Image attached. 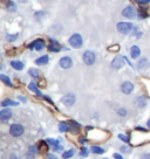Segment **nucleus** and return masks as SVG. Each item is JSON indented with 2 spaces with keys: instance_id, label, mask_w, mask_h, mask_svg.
Returning a JSON list of instances; mask_svg holds the SVG:
<instances>
[{
  "instance_id": "f257e3e1",
  "label": "nucleus",
  "mask_w": 150,
  "mask_h": 159,
  "mask_svg": "<svg viewBox=\"0 0 150 159\" xmlns=\"http://www.w3.org/2000/svg\"><path fill=\"white\" fill-rule=\"evenodd\" d=\"M134 28H135L134 24H133V22H127V21H121V22H117V25H116L117 32L122 35L130 34Z\"/></svg>"
},
{
  "instance_id": "f03ea898",
  "label": "nucleus",
  "mask_w": 150,
  "mask_h": 159,
  "mask_svg": "<svg viewBox=\"0 0 150 159\" xmlns=\"http://www.w3.org/2000/svg\"><path fill=\"white\" fill-rule=\"evenodd\" d=\"M68 43L72 48L75 49H79L83 46V39H82V35L79 33H74V34L70 35V38L68 39Z\"/></svg>"
},
{
  "instance_id": "7ed1b4c3",
  "label": "nucleus",
  "mask_w": 150,
  "mask_h": 159,
  "mask_svg": "<svg viewBox=\"0 0 150 159\" xmlns=\"http://www.w3.org/2000/svg\"><path fill=\"white\" fill-rule=\"evenodd\" d=\"M137 12H138V11L136 10V7L134 5H127L122 10L121 14H122V16H124L125 19L133 20V19H135V18H137Z\"/></svg>"
},
{
  "instance_id": "20e7f679",
  "label": "nucleus",
  "mask_w": 150,
  "mask_h": 159,
  "mask_svg": "<svg viewBox=\"0 0 150 159\" xmlns=\"http://www.w3.org/2000/svg\"><path fill=\"white\" fill-rule=\"evenodd\" d=\"M24 132H25V128H24V125L19 124V123H13L10 126V134L14 138L21 137Z\"/></svg>"
},
{
  "instance_id": "39448f33",
  "label": "nucleus",
  "mask_w": 150,
  "mask_h": 159,
  "mask_svg": "<svg viewBox=\"0 0 150 159\" xmlns=\"http://www.w3.org/2000/svg\"><path fill=\"white\" fill-rule=\"evenodd\" d=\"M82 61L86 66H93L96 62V54L93 50H85L82 54Z\"/></svg>"
},
{
  "instance_id": "423d86ee",
  "label": "nucleus",
  "mask_w": 150,
  "mask_h": 159,
  "mask_svg": "<svg viewBox=\"0 0 150 159\" xmlns=\"http://www.w3.org/2000/svg\"><path fill=\"white\" fill-rule=\"evenodd\" d=\"M27 47H28V49H30V50L42 52V50L46 48V43H45V41L41 39V38H38V39H35L34 41H32Z\"/></svg>"
},
{
  "instance_id": "0eeeda50",
  "label": "nucleus",
  "mask_w": 150,
  "mask_h": 159,
  "mask_svg": "<svg viewBox=\"0 0 150 159\" xmlns=\"http://www.w3.org/2000/svg\"><path fill=\"white\" fill-rule=\"evenodd\" d=\"M120 90L122 94L130 95V94H133L134 90H135V84H134L133 82H130V81H124V82L121 83Z\"/></svg>"
},
{
  "instance_id": "6e6552de",
  "label": "nucleus",
  "mask_w": 150,
  "mask_h": 159,
  "mask_svg": "<svg viewBox=\"0 0 150 159\" xmlns=\"http://www.w3.org/2000/svg\"><path fill=\"white\" fill-rule=\"evenodd\" d=\"M61 102H62V104L67 107V108H72L73 105L75 104V102H76V96L75 94L73 93H69V94H66L62 98H61Z\"/></svg>"
},
{
  "instance_id": "1a4fd4ad",
  "label": "nucleus",
  "mask_w": 150,
  "mask_h": 159,
  "mask_svg": "<svg viewBox=\"0 0 150 159\" xmlns=\"http://www.w3.org/2000/svg\"><path fill=\"white\" fill-rule=\"evenodd\" d=\"M124 62L125 60L123 56H115L114 59L111 60V62H110V67L114 70H120L124 66Z\"/></svg>"
},
{
  "instance_id": "9d476101",
  "label": "nucleus",
  "mask_w": 150,
  "mask_h": 159,
  "mask_svg": "<svg viewBox=\"0 0 150 159\" xmlns=\"http://www.w3.org/2000/svg\"><path fill=\"white\" fill-rule=\"evenodd\" d=\"M59 66L62 69H70L73 67V60L70 56H62L60 60H59Z\"/></svg>"
},
{
  "instance_id": "9b49d317",
  "label": "nucleus",
  "mask_w": 150,
  "mask_h": 159,
  "mask_svg": "<svg viewBox=\"0 0 150 159\" xmlns=\"http://www.w3.org/2000/svg\"><path fill=\"white\" fill-rule=\"evenodd\" d=\"M12 116H13V112H12V110L10 108H2V110L0 111V120L2 123L8 122L12 118Z\"/></svg>"
},
{
  "instance_id": "f8f14e48",
  "label": "nucleus",
  "mask_w": 150,
  "mask_h": 159,
  "mask_svg": "<svg viewBox=\"0 0 150 159\" xmlns=\"http://www.w3.org/2000/svg\"><path fill=\"white\" fill-rule=\"evenodd\" d=\"M134 103H135V105L138 109H144L147 104H148V98L144 95H138L135 98V101H134Z\"/></svg>"
},
{
  "instance_id": "ddd939ff",
  "label": "nucleus",
  "mask_w": 150,
  "mask_h": 159,
  "mask_svg": "<svg viewBox=\"0 0 150 159\" xmlns=\"http://www.w3.org/2000/svg\"><path fill=\"white\" fill-rule=\"evenodd\" d=\"M136 67H137V69L138 70H145L148 69L150 67V61L148 57H145V56H143V57H141V59H138V61H137V63H136Z\"/></svg>"
},
{
  "instance_id": "4468645a",
  "label": "nucleus",
  "mask_w": 150,
  "mask_h": 159,
  "mask_svg": "<svg viewBox=\"0 0 150 159\" xmlns=\"http://www.w3.org/2000/svg\"><path fill=\"white\" fill-rule=\"evenodd\" d=\"M38 152H39V150H38V148H36L35 145L28 146V150H27V152H26V159H35Z\"/></svg>"
},
{
  "instance_id": "2eb2a0df",
  "label": "nucleus",
  "mask_w": 150,
  "mask_h": 159,
  "mask_svg": "<svg viewBox=\"0 0 150 159\" xmlns=\"http://www.w3.org/2000/svg\"><path fill=\"white\" fill-rule=\"evenodd\" d=\"M68 124H69V131L72 132V134H79V131H80L81 129V125L76 122V120H74V119H70V120H68Z\"/></svg>"
},
{
  "instance_id": "dca6fc26",
  "label": "nucleus",
  "mask_w": 150,
  "mask_h": 159,
  "mask_svg": "<svg viewBox=\"0 0 150 159\" xmlns=\"http://www.w3.org/2000/svg\"><path fill=\"white\" fill-rule=\"evenodd\" d=\"M11 67L14 70H18V71H21V70L25 68V63L22 61H19V60H12L10 62Z\"/></svg>"
},
{
  "instance_id": "f3484780",
  "label": "nucleus",
  "mask_w": 150,
  "mask_h": 159,
  "mask_svg": "<svg viewBox=\"0 0 150 159\" xmlns=\"http://www.w3.org/2000/svg\"><path fill=\"white\" fill-rule=\"evenodd\" d=\"M141 56V48L138 46H131V48H130V57L134 60H137L138 57Z\"/></svg>"
},
{
  "instance_id": "a211bd4d",
  "label": "nucleus",
  "mask_w": 150,
  "mask_h": 159,
  "mask_svg": "<svg viewBox=\"0 0 150 159\" xmlns=\"http://www.w3.org/2000/svg\"><path fill=\"white\" fill-rule=\"evenodd\" d=\"M28 90L35 93V95H36L38 97H44V95H42V93L40 91V89L38 88V85H36V83H35L34 81H32L30 84H28Z\"/></svg>"
},
{
  "instance_id": "6ab92c4d",
  "label": "nucleus",
  "mask_w": 150,
  "mask_h": 159,
  "mask_svg": "<svg viewBox=\"0 0 150 159\" xmlns=\"http://www.w3.org/2000/svg\"><path fill=\"white\" fill-rule=\"evenodd\" d=\"M48 15V13L46 12V11L44 10H40V11H36V12H34V14H33V16H34L35 21H42V20L45 19L46 16Z\"/></svg>"
},
{
  "instance_id": "aec40b11",
  "label": "nucleus",
  "mask_w": 150,
  "mask_h": 159,
  "mask_svg": "<svg viewBox=\"0 0 150 159\" xmlns=\"http://www.w3.org/2000/svg\"><path fill=\"white\" fill-rule=\"evenodd\" d=\"M48 62H49V56L48 55H42L34 61V63L36 66H46Z\"/></svg>"
},
{
  "instance_id": "412c9836",
  "label": "nucleus",
  "mask_w": 150,
  "mask_h": 159,
  "mask_svg": "<svg viewBox=\"0 0 150 159\" xmlns=\"http://www.w3.org/2000/svg\"><path fill=\"white\" fill-rule=\"evenodd\" d=\"M18 105H19V102H16V101H13V99H11V98H6V99H4V101L1 102V107H2V108L18 107Z\"/></svg>"
},
{
  "instance_id": "4be33fe9",
  "label": "nucleus",
  "mask_w": 150,
  "mask_h": 159,
  "mask_svg": "<svg viewBox=\"0 0 150 159\" xmlns=\"http://www.w3.org/2000/svg\"><path fill=\"white\" fill-rule=\"evenodd\" d=\"M149 16V13H148V10L147 8H144L143 6H141V8L138 10V12H137V20H144L147 19Z\"/></svg>"
},
{
  "instance_id": "5701e85b",
  "label": "nucleus",
  "mask_w": 150,
  "mask_h": 159,
  "mask_svg": "<svg viewBox=\"0 0 150 159\" xmlns=\"http://www.w3.org/2000/svg\"><path fill=\"white\" fill-rule=\"evenodd\" d=\"M16 4H15L13 0H7L6 1V10L10 13H15L16 12Z\"/></svg>"
},
{
  "instance_id": "b1692460",
  "label": "nucleus",
  "mask_w": 150,
  "mask_h": 159,
  "mask_svg": "<svg viewBox=\"0 0 150 159\" xmlns=\"http://www.w3.org/2000/svg\"><path fill=\"white\" fill-rule=\"evenodd\" d=\"M90 152L94 154H103L105 152V150L103 148H101L99 145H93L91 148H90Z\"/></svg>"
},
{
  "instance_id": "393cba45",
  "label": "nucleus",
  "mask_w": 150,
  "mask_h": 159,
  "mask_svg": "<svg viewBox=\"0 0 150 159\" xmlns=\"http://www.w3.org/2000/svg\"><path fill=\"white\" fill-rule=\"evenodd\" d=\"M0 80L2 81V83L7 87H13V82H12V80L10 79V76H7L5 74H1L0 75Z\"/></svg>"
},
{
  "instance_id": "a878e982",
  "label": "nucleus",
  "mask_w": 150,
  "mask_h": 159,
  "mask_svg": "<svg viewBox=\"0 0 150 159\" xmlns=\"http://www.w3.org/2000/svg\"><path fill=\"white\" fill-rule=\"evenodd\" d=\"M28 75L33 80H36L40 77V71H39V69H36V68H30V69H28Z\"/></svg>"
},
{
  "instance_id": "bb28decb",
  "label": "nucleus",
  "mask_w": 150,
  "mask_h": 159,
  "mask_svg": "<svg viewBox=\"0 0 150 159\" xmlns=\"http://www.w3.org/2000/svg\"><path fill=\"white\" fill-rule=\"evenodd\" d=\"M130 35H131L133 38H135L136 40H138V39H141V38H142V35H143V33L141 32V30L138 28V27H136V26H135V28L133 30V32L130 33Z\"/></svg>"
},
{
  "instance_id": "cd10ccee",
  "label": "nucleus",
  "mask_w": 150,
  "mask_h": 159,
  "mask_svg": "<svg viewBox=\"0 0 150 159\" xmlns=\"http://www.w3.org/2000/svg\"><path fill=\"white\" fill-rule=\"evenodd\" d=\"M59 131H60L61 134H65L67 131H69V124H68V122L66 123V122H60L59 123Z\"/></svg>"
},
{
  "instance_id": "c85d7f7f",
  "label": "nucleus",
  "mask_w": 150,
  "mask_h": 159,
  "mask_svg": "<svg viewBox=\"0 0 150 159\" xmlns=\"http://www.w3.org/2000/svg\"><path fill=\"white\" fill-rule=\"evenodd\" d=\"M5 39H6V41H7V42H11V43H12V42H15L16 40L19 39V34H18V33L10 34V33H8V34H6Z\"/></svg>"
},
{
  "instance_id": "c756f323",
  "label": "nucleus",
  "mask_w": 150,
  "mask_h": 159,
  "mask_svg": "<svg viewBox=\"0 0 150 159\" xmlns=\"http://www.w3.org/2000/svg\"><path fill=\"white\" fill-rule=\"evenodd\" d=\"M75 154V149H69L65 151L63 153H62V158L63 159H70Z\"/></svg>"
},
{
  "instance_id": "7c9ffc66",
  "label": "nucleus",
  "mask_w": 150,
  "mask_h": 159,
  "mask_svg": "<svg viewBox=\"0 0 150 159\" xmlns=\"http://www.w3.org/2000/svg\"><path fill=\"white\" fill-rule=\"evenodd\" d=\"M47 49L49 50L50 53H59V52H61L62 47H59V46H55V45L49 43V45H47Z\"/></svg>"
},
{
  "instance_id": "2f4dec72",
  "label": "nucleus",
  "mask_w": 150,
  "mask_h": 159,
  "mask_svg": "<svg viewBox=\"0 0 150 159\" xmlns=\"http://www.w3.org/2000/svg\"><path fill=\"white\" fill-rule=\"evenodd\" d=\"M61 30H62V26L60 24H54V25L50 27V32L54 33V34H60Z\"/></svg>"
},
{
  "instance_id": "473e14b6",
  "label": "nucleus",
  "mask_w": 150,
  "mask_h": 159,
  "mask_svg": "<svg viewBox=\"0 0 150 159\" xmlns=\"http://www.w3.org/2000/svg\"><path fill=\"white\" fill-rule=\"evenodd\" d=\"M46 142H47V144L49 145V146H52V148H54V146L60 144V142H59L58 139H53V138H47Z\"/></svg>"
},
{
  "instance_id": "72a5a7b5",
  "label": "nucleus",
  "mask_w": 150,
  "mask_h": 159,
  "mask_svg": "<svg viewBox=\"0 0 150 159\" xmlns=\"http://www.w3.org/2000/svg\"><path fill=\"white\" fill-rule=\"evenodd\" d=\"M116 114L119 115L120 117H127V115H128V110L125 109V108H119V109L116 110Z\"/></svg>"
},
{
  "instance_id": "f704fd0d",
  "label": "nucleus",
  "mask_w": 150,
  "mask_h": 159,
  "mask_svg": "<svg viewBox=\"0 0 150 159\" xmlns=\"http://www.w3.org/2000/svg\"><path fill=\"white\" fill-rule=\"evenodd\" d=\"M88 154H89V149L86 148V146H82V148H81V151H80V157L86 158V157H88Z\"/></svg>"
},
{
  "instance_id": "c9c22d12",
  "label": "nucleus",
  "mask_w": 150,
  "mask_h": 159,
  "mask_svg": "<svg viewBox=\"0 0 150 159\" xmlns=\"http://www.w3.org/2000/svg\"><path fill=\"white\" fill-rule=\"evenodd\" d=\"M119 138H120V140H122L123 143H129V137H128L127 134H119Z\"/></svg>"
},
{
  "instance_id": "e433bc0d",
  "label": "nucleus",
  "mask_w": 150,
  "mask_h": 159,
  "mask_svg": "<svg viewBox=\"0 0 150 159\" xmlns=\"http://www.w3.org/2000/svg\"><path fill=\"white\" fill-rule=\"evenodd\" d=\"M120 150L122 153H130V152H131V148H128V146H125V145L121 146Z\"/></svg>"
},
{
  "instance_id": "4c0bfd02",
  "label": "nucleus",
  "mask_w": 150,
  "mask_h": 159,
  "mask_svg": "<svg viewBox=\"0 0 150 159\" xmlns=\"http://www.w3.org/2000/svg\"><path fill=\"white\" fill-rule=\"evenodd\" d=\"M136 2L141 6H145V5H149L150 0H136Z\"/></svg>"
},
{
  "instance_id": "58836bf2",
  "label": "nucleus",
  "mask_w": 150,
  "mask_h": 159,
  "mask_svg": "<svg viewBox=\"0 0 150 159\" xmlns=\"http://www.w3.org/2000/svg\"><path fill=\"white\" fill-rule=\"evenodd\" d=\"M49 43H52V45H55V46H59V47H61V45L59 43V41L58 40H55L54 38H49Z\"/></svg>"
},
{
  "instance_id": "ea45409f",
  "label": "nucleus",
  "mask_w": 150,
  "mask_h": 159,
  "mask_svg": "<svg viewBox=\"0 0 150 159\" xmlns=\"http://www.w3.org/2000/svg\"><path fill=\"white\" fill-rule=\"evenodd\" d=\"M113 158H114V159H124V157L122 156V153L115 152V153H113Z\"/></svg>"
},
{
  "instance_id": "a19ab883",
  "label": "nucleus",
  "mask_w": 150,
  "mask_h": 159,
  "mask_svg": "<svg viewBox=\"0 0 150 159\" xmlns=\"http://www.w3.org/2000/svg\"><path fill=\"white\" fill-rule=\"evenodd\" d=\"M62 150H63V146H62L61 144L56 145V146L53 148V151H54V152H59V151H62Z\"/></svg>"
},
{
  "instance_id": "79ce46f5",
  "label": "nucleus",
  "mask_w": 150,
  "mask_h": 159,
  "mask_svg": "<svg viewBox=\"0 0 150 159\" xmlns=\"http://www.w3.org/2000/svg\"><path fill=\"white\" fill-rule=\"evenodd\" d=\"M46 158L47 159H58V157L54 153H47L46 154Z\"/></svg>"
},
{
  "instance_id": "37998d69",
  "label": "nucleus",
  "mask_w": 150,
  "mask_h": 159,
  "mask_svg": "<svg viewBox=\"0 0 150 159\" xmlns=\"http://www.w3.org/2000/svg\"><path fill=\"white\" fill-rule=\"evenodd\" d=\"M18 99H19L20 102H22V103H26V102H27V98L24 97V96H21V95H18Z\"/></svg>"
},
{
  "instance_id": "c03bdc74",
  "label": "nucleus",
  "mask_w": 150,
  "mask_h": 159,
  "mask_svg": "<svg viewBox=\"0 0 150 159\" xmlns=\"http://www.w3.org/2000/svg\"><path fill=\"white\" fill-rule=\"evenodd\" d=\"M135 129L137 130V131H142V132H147V131H148V129H145V128H143V126H140V125L136 126Z\"/></svg>"
},
{
  "instance_id": "a18cd8bd",
  "label": "nucleus",
  "mask_w": 150,
  "mask_h": 159,
  "mask_svg": "<svg viewBox=\"0 0 150 159\" xmlns=\"http://www.w3.org/2000/svg\"><path fill=\"white\" fill-rule=\"evenodd\" d=\"M140 159H150V153H143Z\"/></svg>"
},
{
  "instance_id": "49530a36",
  "label": "nucleus",
  "mask_w": 150,
  "mask_h": 159,
  "mask_svg": "<svg viewBox=\"0 0 150 159\" xmlns=\"http://www.w3.org/2000/svg\"><path fill=\"white\" fill-rule=\"evenodd\" d=\"M44 99H45V101H47V102H48V103H50V104H53V101H52V99H50V97H48V96H44Z\"/></svg>"
},
{
  "instance_id": "de8ad7c7",
  "label": "nucleus",
  "mask_w": 150,
  "mask_h": 159,
  "mask_svg": "<svg viewBox=\"0 0 150 159\" xmlns=\"http://www.w3.org/2000/svg\"><path fill=\"white\" fill-rule=\"evenodd\" d=\"M123 57H124L125 62H127V63H128V65H129L130 67H131V68H133V67H134V66H133V63H131V62H130V61H129V59H128V57H127V56H123Z\"/></svg>"
},
{
  "instance_id": "09e8293b",
  "label": "nucleus",
  "mask_w": 150,
  "mask_h": 159,
  "mask_svg": "<svg viewBox=\"0 0 150 159\" xmlns=\"http://www.w3.org/2000/svg\"><path fill=\"white\" fill-rule=\"evenodd\" d=\"M79 142H80L81 144H86V143H87V139H86V138H83V137H82V138H80V139H79Z\"/></svg>"
},
{
  "instance_id": "8fccbe9b",
  "label": "nucleus",
  "mask_w": 150,
  "mask_h": 159,
  "mask_svg": "<svg viewBox=\"0 0 150 159\" xmlns=\"http://www.w3.org/2000/svg\"><path fill=\"white\" fill-rule=\"evenodd\" d=\"M20 4H26V2H28V0H18Z\"/></svg>"
},
{
  "instance_id": "3c124183",
  "label": "nucleus",
  "mask_w": 150,
  "mask_h": 159,
  "mask_svg": "<svg viewBox=\"0 0 150 159\" xmlns=\"http://www.w3.org/2000/svg\"><path fill=\"white\" fill-rule=\"evenodd\" d=\"M10 159H19V158H18V157H16L15 154H12V156L10 157Z\"/></svg>"
},
{
  "instance_id": "603ef678",
  "label": "nucleus",
  "mask_w": 150,
  "mask_h": 159,
  "mask_svg": "<svg viewBox=\"0 0 150 159\" xmlns=\"http://www.w3.org/2000/svg\"><path fill=\"white\" fill-rule=\"evenodd\" d=\"M147 126H148V128L150 129V118L148 119V120H147Z\"/></svg>"
},
{
  "instance_id": "864d4df0",
  "label": "nucleus",
  "mask_w": 150,
  "mask_h": 159,
  "mask_svg": "<svg viewBox=\"0 0 150 159\" xmlns=\"http://www.w3.org/2000/svg\"><path fill=\"white\" fill-rule=\"evenodd\" d=\"M103 159H108V158H103Z\"/></svg>"
}]
</instances>
